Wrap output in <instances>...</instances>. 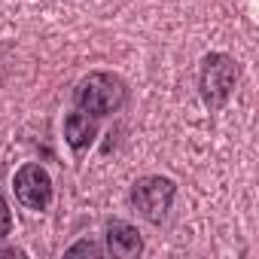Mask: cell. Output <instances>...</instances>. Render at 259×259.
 Returning a JSON list of instances; mask_svg holds the SVG:
<instances>
[{
	"label": "cell",
	"mask_w": 259,
	"mask_h": 259,
	"mask_svg": "<svg viewBox=\"0 0 259 259\" xmlns=\"http://www.w3.org/2000/svg\"><path fill=\"white\" fill-rule=\"evenodd\" d=\"M95 138H98V119L92 113L73 110V113L64 116V141H67L70 150L82 153V150H89L95 144Z\"/></svg>",
	"instance_id": "6"
},
{
	"label": "cell",
	"mask_w": 259,
	"mask_h": 259,
	"mask_svg": "<svg viewBox=\"0 0 259 259\" xmlns=\"http://www.w3.org/2000/svg\"><path fill=\"white\" fill-rule=\"evenodd\" d=\"M104 250L110 256H119V259H135L144 253V238L141 232L132 226V223H125V220H110L107 229H104Z\"/></svg>",
	"instance_id": "5"
},
{
	"label": "cell",
	"mask_w": 259,
	"mask_h": 259,
	"mask_svg": "<svg viewBox=\"0 0 259 259\" xmlns=\"http://www.w3.org/2000/svg\"><path fill=\"white\" fill-rule=\"evenodd\" d=\"M10 229H13V213H10V204H7V198L0 195V241H4V238L10 235Z\"/></svg>",
	"instance_id": "7"
},
{
	"label": "cell",
	"mask_w": 259,
	"mask_h": 259,
	"mask_svg": "<svg viewBox=\"0 0 259 259\" xmlns=\"http://www.w3.org/2000/svg\"><path fill=\"white\" fill-rule=\"evenodd\" d=\"M238 82V61L226 52H210L198 70V92L207 110H223Z\"/></svg>",
	"instance_id": "2"
},
{
	"label": "cell",
	"mask_w": 259,
	"mask_h": 259,
	"mask_svg": "<svg viewBox=\"0 0 259 259\" xmlns=\"http://www.w3.org/2000/svg\"><path fill=\"white\" fill-rule=\"evenodd\" d=\"M128 101V85L122 76L116 73H107V70H95L89 76H82L73 89V104L76 110H85L92 113L95 119H104V116H113L125 107Z\"/></svg>",
	"instance_id": "1"
},
{
	"label": "cell",
	"mask_w": 259,
	"mask_h": 259,
	"mask_svg": "<svg viewBox=\"0 0 259 259\" xmlns=\"http://www.w3.org/2000/svg\"><path fill=\"white\" fill-rule=\"evenodd\" d=\"M174 195H177V183L171 177H162V174L141 177L132 186V204L150 223H162L168 217V210L174 204Z\"/></svg>",
	"instance_id": "3"
},
{
	"label": "cell",
	"mask_w": 259,
	"mask_h": 259,
	"mask_svg": "<svg viewBox=\"0 0 259 259\" xmlns=\"http://www.w3.org/2000/svg\"><path fill=\"white\" fill-rule=\"evenodd\" d=\"M76 253H92V256H101L104 247L95 244V241H76L73 247H67V256H76Z\"/></svg>",
	"instance_id": "8"
},
{
	"label": "cell",
	"mask_w": 259,
	"mask_h": 259,
	"mask_svg": "<svg viewBox=\"0 0 259 259\" xmlns=\"http://www.w3.org/2000/svg\"><path fill=\"white\" fill-rule=\"evenodd\" d=\"M13 189H16V198L28 207V210H46L49 201H52V177L43 165L37 162H28L16 171V180H13Z\"/></svg>",
	"instance_id": "4"
}]
</instances>
